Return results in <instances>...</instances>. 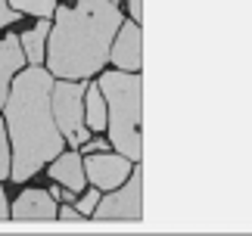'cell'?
Returning a JSON list of instances; mask_svg holds the SVG:
<instances>
[{
	"label": "cell",
	"instance_id": "ffe728a7",
	"mask_svg": "<svg viewBox=\"0 0 252 236\" xmlns=\"http://www.w3.org/2000/svg\"><path fill=\"white\" fill-rule=\"evenodd\" d=\"M112 3H119V0H112Z\"/></svg>",
	"mask_w": 252,
	"mask_h": 236
},
{
	"label": "cell",
	"instance_id": "277c9868",
	"mask_svg": "<svg viewBox=\"0 0 252 236\" xmlns=\"http://www.w3.org/2000/svg\"><path fill=\"white\" fill-rule=\"evenodd\" d=\"M84 81H69V78H53L50 87V109L56 118V127L65 137V143L81 146L91 131L84 124Z\"/></svg>",
	"mask_w": 252,
	"mask_h": 236
},
{
	"label": "cell",
	"instance_id": "ac0fdd59",
	"mask_svg": "<svg viewBox=\"0 0 252 236\" xmlns=\"http://www.w3.org/2000/svg\"><path fill=\"white\" fill-rule=\"evenodd\" d=\"M0 221H9V202H6V193H3V183H0Z\"/></svg>",
	"mask_w": 252,
	"mask_h": 236
},
{
	"label": "cell",
	"instance_id": "6da1fadb",
	"mask_svg": "<svg viewBox=\"0 0 252 236\" xmlns=\"http://www.w3.org/2000/svg\"><path fill=\"white\" fill-rule=\"evenodd\" d=\"M50 87H53V75L47 68L41 65L22 68V72H16L6 103L0 109L9 146H13L9 180L16 183L32 180L65 146V137L60 134L50 109Z\"/></svg>",
	"mask_w": 252,
	"mask_h": 236
},
{
	"label": "cell",
	"instance_id": "52a82bcc",
	"mask_svg": "<svg viewBox=\"0 0 252 236\" xmlns=\"http://www.w3.org/2000/svg\"><path fill=\"white\" fill-rule=\"evenodd\" d=\"M109 62L122 72H137L140 68V25L134 19L119 25L109 47Z\"/></svg>",
	"mask_w": 252,
	"mask_h": 236
},
{
	"label": "cell",
	"instance_id": "2e32d148",
	"mask_svg": "<svg viewBox=\"0 0 252 236\" xmlns=\"http://www.w3.org/2000/svg\"><path fill=\"white\" fill-rule=\"evenodd\" d=\"M19 9H13L6 3V0H0V28H6V25H13V22H19Z\"/></svg>",
	"mask_w": 252,
	"mask_h": 236
},
{
	"label": "cell",
	"instance_id": "30bf717a",
	"mask_svg": "<svg viewBox=\"0 0 252 236\" xmlns=\"http://www.w3.org/2000/svg\"><path fill=\"white\" fill-rule=\"evenodd\" d=\"M22 68H25V53H22V44H19V34L0 37V109L6 103L16 72H22Z\"/></svg>",
	"mask_w": 252,
	"mask_h": 236
},
{
	"label": "cell",
	"instance_id": "4fadbf2b",
	"mask_svg": "<svg viewBox=\"0 0 252 236\" xmlns=\"http://www.w3.org/2000/svg\"><path fill=\"white\" fill-rule=\"evenodd\" d=\"M9 6L19 9V13L34 16V19H53L56 0H9Z\"/></svg>",
	"mask_w": 252,
	"mask_h": 236
},
{
	"label": "cell",
	"instance_id": "ba28073f",
	"mask_svg": "<svg viewBox=\"0 0 252 236\" xmlns=\"http://www.w3.org/2000/svg\"><path fill=\"white\" fill-rule=\"evenodd\" d=\"M56 211H60V205L53 202L50 190H25L9 205V221H56Z\"/></svg>",
	"mask_w": 252,
	"mask_h": 236
},
{
	"label": "cell",
	"instance_id": "5bb4252c",
	"mask_svg": "<svg viewBox=\"0 0 252 236\" xmlns=\"http://www.w3.org/2000/svg\"><path fill=\"white\" fill-rule=\"evenodd\" d=\"M9 168H13V146H9V137H6V124L0 118V183L9 180Z\"/></svg>",
	"mask_w": 252,
	"mask_h": 236
},
{
	"label": "cell",
	"instance_id": "7a4b0ae2",
	"mask_svg": "<svg viewBox=\"0 0 252 236\" xmlns=\"http://www.w3.org/2000/svg\"><path fill=\"white\" fill-rule=\"evenodd\" d=\"M56 22L47 34V72L53 78L87 81L109 62L112 37L125 22L112 0H75V6L53 9Z\"/></svg>",
	"mask_w": 252,
	"mask_h": 236
},
{
	"label": "cell",
	"instance_id": "e0dca14e",
	"mask_svg": "<svg viewBox=\"0 0 252 236\" xmlns=\"http://www.w3.org/2000/svg\"><path fill=\"white\" fill-rule=\"evenodd\" d=\"M56 221H84V214L78 208H69V205H63L60 211H56Z\"/></svg>",
	"mask_w": 252,
	"mask_h": 236
},
{
	"label": "cell",
	"instance_id": "7c38bea8",
	"mask_svg": "<svg viewBox=\"0 0 252 236\" xmlns=\"http://www.w3.org/2000/svg\"><path fill=\"white\" fill-rule=\"evenodd\" d=\"M84 124L91 134L106 131V100L100 84H87L84 87Z\"/></svg>",
	"mask_w": 252,
	"mask_h": 236
},
{
	"label": "cell",
	"instance_id": "9c48e42d",
	"mask_svg": "<svg viewBox=\"0 0 252 236\" xmlns=\"http://www.w3.org/2000/svg\"><path fill=\"white\" fill-rule=\"evenodd\" d=\"M47 165H50L47 174H50L53 183H60V186H65V190H72V193L84 190L87 174H84V159L78 152H60L56 159H50Z\"/></svg>",
	"mask_w": 252,
	"mask_h": 236
},
{
	"label": "cell",
	"instance_id": "8992f818",
	"mask_svg": "<svg viewBox=\"0 0 252 236\" xmlns=\"http://www.w3.org/2000/svg\"><path fill=\"white\" fill-rule=\"evenodd\" d=\"M134 162L122 152H91L84 159V174L96 190H115L128 180Z\"/></svg>",
	"mask_w": 252,
	"mask_h": 236
},
{
	"label": "cell",
	"instance_id": "d6986e66",
	"mask_svg": "<svg viewBox=\"0 0 252 236\" xmlns=\"http://www.w3.org/2000/svg\"><path fill=\"white\" fill-rule=\"evenodd\" d=\"M128 6H131V19L137 22L140 19V0H128Z\"/></svg>",
	"mask_w": 252,
	"mask_h": 236
},
{
	"label": "cell",
	"instance_id": "3957f363",
	"mask_svg": "<svg viewBox=\"0 0 252 236\" xmlns=\"http://www.w3.org/2000/svg\"><path fill=\"white\" fill-rule=\"evenodd\" d=\"M100 90L106 100V131L115 152L128 155L131 162L140 159V75L137 72H103Z\"/></svg>",
	"mask_w": 252,
	"mask_h": 236
},
{
	"label": "cell",
	"instance_id": "9a60e30c",
	"mask_svg": "<svg viewBox=\"0 0 252 236\" xmlns=\"http://www.w3.org/2000/svg\"><path fill=\"white\" fill-rule=\"evenodd\" d=\"M96 202H100V193H96V190H91V193H84V190H81V196H78V211L87 218V214L96 208Z\"/></svg>",
	"mask_w": 252,
	"mask_h": 236
},
{
	"label": "cell",
	"instance_id": "5b68a950",
	"mask_svg": "<svg viewBox=\"0 0 252 236\" xmlns=\"http://www.w3.org/2000/svg\"><path fill=\"white\" fill-rule=\"evenodd\" d=\"M140 168H131L128 180L96 202V208L91 211L94 221H140Z\"/></svg>",
	"mask_w": 252,
	"mask_h": 236
},
{
	"label": "cell",
	"instance_id": "8fae6325",
	"mask_svg": "<svg viewBox=\"0 0 252 236\" xmlns=\"http://www.w3.org/2000/svg\"><path fill=\"white\" fill-rule=\"evenodd\" d=\"M47 34H50V19H37L34 28H28V31L19 34V44H22V53H25V62L28 65H41L44 62Z\"/></svg>",
	"mask_w": 252,
	"mask_h": 236
}]
</instances>
